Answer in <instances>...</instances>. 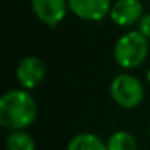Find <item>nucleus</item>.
<instances>
[{
    "label": "nucleus",
    "instance_id": "obj_12",
    "mask_svg": "<svg viewBox=\"0 0 150 150\" xmlns=\"http://www.w3.org/2000/svg\"><path fill=\"white\" fill-rule=\"evenodd\" d=\"M145 78H147V82L150 84V68L147 69V73H145Z\"/></svg>",
    "mask_w": 150,
    "mask_h": 150
},
{
    "label": "nucleus",
    "instance_id": "obj_11",
    "mask_svg": "<svg viewBox=\"0 0 150 150\" xmlns=\"http://www.w3.org/2000/svg\"><path fill=\"white\" fill-rule=\"evenodd\" d=\"M137 31L147 39H150V13H145L140 18V21L137 23Z\"/></svg>",
    "mask_w": 150,
    "mask_h": 150
},
{
    "label": "nucleus",
    "instance_id": "obj_7",
    "mask_svg": "<svg viewBox=\"0 0 150 150\" xmlns=\"http://www.w3.org/2000/svg\"><path fill=\"white\" fill-rule=\"evenodd\" d=\"M144 16V5L140 0H116L111 5L110 18L116 26L127 28L139 23Z\"/></svg>",
    "mask_w": 150,
    "mask_h": 150
},
{
    "label": "nucleus",
    "instance_id": "obj_13",
    "mask_svg": "<svg viewBox=\"0 0 150 150\" xmlns=\"http://www.w3.org/2000/svg\"><path fill=\"white\" fill-rule=\"evenodd\" d=\"M149 136H150V126H149Z\"/></svg>",
    "mask_w": 150,
    "mask_h": 150
},
{
    "label": "nucleus",
    "instance_id": "obj_4",
    "mask_svg": "<svg viewBox=\"0 0 150 150\" xmlns=\"http://www.w3.org/2000/svg\"><path fill=\"white\" fill-rule=\"evenodd\" d=\"M33 13L49 28H57L68 13V0H31Z\"/></svg>",
    "mask_w": 150,
    "mask_h": 150
},
{
    "label": "nucleus",
    "instance_id": "obj_9",
    "mask_svg": "<svg viewBox=\"0 0 150 150\" xmlns=\"http://www.w3.org/2000/svg\"><path fill=\"white\" fill-rule=\"evenodd\" d=\"M5 149L7 150H36V142L33 136L26 132V129L10 131L5 140Z\"/></svg>",
    "mask_w": 150,
    "mask_h": 150
},
{
    "label": "nucleus",
    "instance_id": "obj_8",
    "mask_svg": "<svg viewBox=\"0 0 150 150\" xmlns=\"http://www.w3.org/2000/svg\"><path fill=\"white\" fill-rule=\"evenodd\" d=\"M66 150H108L107 142L100 139L97 134L92 132H79L66 145Z\"/></svg>",
    "mask_w": 150,
    "mask_h": 150
},
{
    "label": "nucleus",
    "instance_id": "obj_10",
    "mask_svg": "<svg viewBox=\"0 0 150 150\" xmlns=\"http://www.w3.org/2000/svg\"><path fill=\"white\" fill-rule=\"evenodd\" d=\"M108 150H137V140L127 131H116L107 140Z\"/></svg>",
    "mask_w": 150,
    "mask_h": 150
},
{
    "label": "nucleus",
    "instance_id": "obj_6",
    "mask_svg": "<svg viewBox=\"0 0 150 150\" xmlns=\"http://www.w3.org/2000/svg\"><path fill=\"white\" fill-rule=\"evenodd\" d=\"M111 0H68V7L74 16L84 21H102L110 16Z\"/></svg>",
    "mask_w": 150,
    "mask_h": 150
},
{
    "label": "nucleus",
    "instance_id": "obj_3",
    "mask_svg": "<svg viewBox=\"0 0 150 150\" xmlns=\"http://www.w3.org/2000/svg\"><path fill=\"white\" fill-rule=\"evenodd\" d=\"M110 97L118 107L134 110L144 100V86L139 81V78L129 73H121L111 79Z\"/></svg>",
    "mask_w": 150,
    "mask_h": 150
},
{
    "label": "nucleus",
    "instance_id": "obj_2",
    "mask_svg": "<svg viewBox=\"0 0 150 150\" xmlns=\"http://www.w3.org/2000/svg\"><path fill=\"white\" fill-rule=\"evenodd\" d=\"M149 39L139 31H129L116 40L113 49L115 62L123 69H136L145 62L149 55Z\"/></svg>",
    "mask_w": 150,
    "mask_h": 150
},
{
    "label": "nucleus",
    "instance_id": "obj_5",
    "mask_svg": "<svg viewBox=\"0 0 150 150\" xmlns=\"http://www.w3.org/2000/svg\"><path fill=\"white\" fill-rule=\"evenodd\" d=\"M16 79L26 91H33L45 79V65L39 57H24L16 65Z\"/></svg>",
    "mask_w": 150,
    "mask_h": 150
},
{
    "label": "nucleus",
    "instance_id": "obj_1",
    "mask_svg": "<svg viewBox=\"0 0 150 150\" xmlns=\"http://www.w3.org/2000/svg\"><path fill=\"white\" fill-rule=\"evenodd\" d=\"M36 98L26 89H11L0 98V124L8 131L28 129L37 118Z\"/></svg>",
    "mask_w": 150,
    "mask_h": 150
}]
</instances>
